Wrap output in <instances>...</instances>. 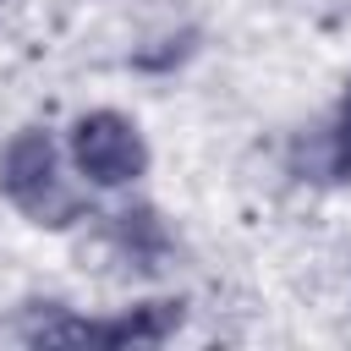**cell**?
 Wrapping results in <instances>:
<instances>
[{
	"instance_id": "cell-1",
	"label": "cell",
	"mask_w": 351,
	"mask_h": 351,
	"mask_svg": "<svg viewBox=\"0 0 351 351\" xmlns=\"http://www.w3.org/2000/svg\"><path fill=\"white\" fill-rule=\"evenodd\" d=\"M0 192L44 230H66L71 219H82V203L60 181V154H55V137L44 126H22L5 143V154H0Z\"/></svg>"
},
{
	"instance_id": "cell-2",
	"label": "cell",
	"mask_w": 351,
	"mask_h": 351,
	"mask_svg": "<svg viewBox=\"0 0 351 351\" xmlns=\"http://www.w3.org/2000/svg\"><path fill=\"white\" fill-rule=\"evenodd\" d=\"M181 324H186V302L159 296V302H137V307H126L115 318L60 313V318H44L38 329H27V340L33 346H110V351H121V346H165Z\"/></svg>"
},
{
	"instance_id": "cell-3",
	"label": "cell",
	"mask_w": 351,
	"mask_h": 351,
	"mask_svg": "<svg viewBox=\"0 0 351 351\" xmlns=\"http://www.w3.org/2000/svg\"><path fill=\"white\" fill-rule=\"evenodd\" d=\"M71 165L93 186H126L148 170V143L121 110H88L71 126Z\"/></svg>"
},
{
	"instance_id": "cell-4",
	"label": "cell",
	"mask_w": 351,
	"mask_h": 351,
	"mask_svg": "<svg viewBox=\"0 0 351 351\" xmlns=\"http://www.w3.org/2000/svg\"><path fill=\"white\" fill-rule=\"evenodd\" d=\"M115 236H121V247L137 258V269H159V258L170 252V230L159 225L154 208H126V214H115Z\"/></svg>"
},
{
	"instance_id": "cell-5",
	"label": "cell",
	"mask_w": 351,
	"mask_h": 351,
	"mask_svg": "<svg viewBox=\"0 0 351 351\" xmlns=\"http://www.w3.org/2000/svg\"><path fill=\"white\" fill-rule=\"evenodd\" d=\"M329 176H335V181H351V82H346V93H340L335 132H329Z\"/></svg>"
}]
</instances>
